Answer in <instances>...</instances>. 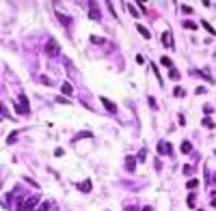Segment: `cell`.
I'll return each mask as SVG.
<instances>
[{
  "mask_svg": "<svg viewBox=\"0 0 216 211\" xmlns=\"http://www.w3.org/2000/svg\"><path fill=\"white\" fill-rule=\"evenodd\" d=\"M37 200H39L37 194L26 196V198H20L17 200V211H37Z\"/></svg>",
  "mask_w": 216,
  "mask_h": 211,
  "instance_id": "6da1fadb",
  "label": "cell"
},
{
  "mask_svg": "<svg viewBox=\"0 0 216 211\" xmlns=\"http://www.w3.org/2000/svg\"><path fill=\"white\" fill-rule=\"evenodd\" d=\"M45 54H48L50 58H54V56L61 54V45H58L56 39H48V43H45Z\"/></svg>",
  "mask_w": 216,
  "mask_h": 211,
  "instance_id": "7a4b0ae2",
  "label": "cell"
},
{
  "mask_svg": "<svg viewBox=\"0 0 216 211\" xmlns=\"http://www.w3.org/2000/svg\"><path fill=\"white\" fill-rule=\"evenodd\" d=\"M15 108H17V114H28V99L24 93L20 95V106H15Z\"/></svg>",
  "mask_w": 216,
  "mask_h": 211,
  "instance_id": "3957f363",
  "label": "cell"
},
{
  "mask_svg": "<svg viewBox=\"0 0 216 211\" xmlns=\"http://www.w3.org/2000/svg\"><path fill=\"white\" fill-rule=\"evenodd\" d=\"M99 101L106 106V110H108V112H117V106H115L110 99H106V97H99Z\"/></svg>",
  "mask_w": 216,
  "mask_h": 211,
  "instance_id": "277c9868",
  "label": "cell"
},
{
  "mask_svg": "<svg viewBox=\"0 0 216 211\" xmlns=\"http://www.w3.org/2000/svg\"><path fill=\"white\" fill-rule=\"evenodd\" d=\"M136 30H138V33H140V35H143L145 39H151V33H149V30H147L145 26H140V24H136Z\"/></svg>",
  "mask_w": 216,
  "mask_h": 211,
  "instance_id": "5b68a950",
  "label": "cell"
},
{
  "mask_svg": "<svg viewBox=\"0 0 216 211\" xmlns=\"http://www.w3.org/2000/svg\"><path fill=\"white\" fill-rule=\"evenodd\" d=\"M61 90H63V95H67V97H69V95L74 93V88H71V84H67V82H63V86H61Z\"/></svg>",
  "mask_w": 216,
  "mask_h": 211,
  "instance_id": "8992f818",
  "label": "cell"
},
{
  "mask_svg": "<svg viewBox=\"0 0 216 211\" xmlns=\"http://www.w3.org/2000/svg\"><path fill=\"white\" fill-rule=\"evenodd\" d=\"M158 151H160V153H171V144L160 142V144H158Z\"/></svg>",
  "mask_w": 216,
  "mask_h": 211,
  "instance_id": "52a82bcc",
  "label": "cell"
},
{
  "mask_svg": "<svg viewBox=\"0 0 216 211\" xmlns=\"http://www.w3.org/2000/svg\"><path fill=\"white\" fill-rule=\"evenodd\" d=\"M89 4H91V17H93V20H97V17H99V11L95 9V2H89Z\"/></svg>",
  "mask_w": 216,
  "mask_h": 211,
  "instance_id": "ba28073f",
  "label": "cell"
},
{
  "mask_svg": "<svg viewBox=\"0 0 216 211\" xmlns=\"http://www.w3.org/2000/svg\"><path fill=\"white\" fill-rule=\"evenodd\" d=\"M162 43H164V45H169V47L173 45V41H171V35H169V33H164V35H162Z\"/></svg>",
  "mask_w": 216,
  "mask_h": 211,
  "instance_id": "9c48e42d",
  "label": "cell"
},
{
  "mask_svg": "<svg viewBox=\"0 0 216 211\" xmlns=\"http://www.w3.org/2000/svg\"><path fill=\"white\" fill-rule=\"evenodd\" d=\"M179 149H182V153H190V149H192V147H190V142H182V147H179Z\"/></svg>",
  "mask_w": 216,
  "mask_h": 211,
  "instance_id": "30bf717a",
  "label": "cell"
},
{
  "mask_svg": "<svg viewBox=\"0 0 216 211\" xmlns=\"http://www.w3.org/2000/svg\"><path fill=\"white\" fill-rule=\"evenodd\" d=\"M197 185H199V181H197V179H190V181L186 183V187H188V190H195Z\"/></svg>",
  "mask_w": 216,
  "mask_h": 211,
  "instance_id": "8fae6325",
  "label": "cell"
},
{
  "mask_svg": "<svg viewBox=\"0 0 216 211\" xmlns=\"http://www.w3.org/2000/svg\"><path fill=\"white\" fill-rule=\"evenodd\" d=\"M201 26H203V28H205V30H208L210 35H214V28L210 26V22H201Z\"/></svg>",
  "mask_w": 216,
  "mask_h": 211,
  "instance_id": "7c38bea8",
  "label": "cell"
},
{
  "mask_svg": "<svg viewBox=\"0 0 216 211\" xmlns=\"http://www.w3.org/2000/svg\"><path fill=\"white\" fill-rule=\"evenodd\" d=\"M160 63H162L164 67H171V65H173V63H171V58H169V56H162V60H160Z\"/></svg>",
  "mask_w": 216,
  "mask_h": 211,
  "instance_id": "4fadbf2b",
  "label": "cell"
},
{
  "mask_svg": "<svg viewBox=\"0 0 216 211\" xmlns=\"http://www.w3.org/2000/svg\"><path fill=\"white\" fill-rule=\"evenodd\" d=\"M37 211H50V203H41V205L37 207Z\"/></svg>",
  "mask_w": 216,
  "mask_h": 211,
  "instance_id": "5bb4252c",
  "label": "cell"
},
{
  "mask_svg": "<svg viewBox=\"0 0 216 211\" xmlns=\"http://www.w3.org/2000/svg\"><path fill=\"white\" fill-rule=\"evenodd\" d=\"M203 125L208 127V129H212V127H214V121H212V119H203Z\"/></svg>",
  "mask_w": 216,
  "mask_h": 211,
  "instance_id": "9a60e30c",
  "label": "cell"
},
{
  "mask_svg": "<svg viewBox=\"0 0 216 211\" xmlns=\"http://www.w3.org/2000/svg\"><path fill=\"white\" fill-rule=\"evenodd\" d=\"M169 76H171V80H179V71H177V69H171Z\"/></svg>",
  "mask_w": 216,
  "mask_h": 211,
  "instance_id": "2e32d148",
  "label": "cell"
},
{
  "mask_svg": "<svg viewBox=\"0 0 216 211\" xmlns=\"http://www.w3.org/2000/svg\"><path fill=\"white\" fill-rule=\"evenodd\" d=\"M80 190L89 192V190H91V181H85V183H80Z\"/></svg>",
  "mask_w": 216,
  "mask_h": 211,
  "instance_id": "e0dca14e",
  "label": "cell"
},
{
  "mask_svg": "<svg viewBox=\"0 0 216 211\" xmlns=\"http://www.w3.org/2000/svg\"><path fill=\"white\" fill-rule=\"evenodd\" d=\"M184 26H186V28H190V30H195V28H197V24H195V22H184Z\"/></svg>",
  "mask_w": 216,
  "mask_h": 211,
  "instance_id": "ac0fdd59",
  "label": "cell"
},
{
  "mask_svg": "<svg viewBox=\"0 0 216 211\" xmlns=\"http://www.w3.org/2000/svg\"><path fill=\"white\" fill-rule=\"evenodd\" d=\"M126 166H128V170L134 168V157H128V162H126Z\"/></svg>",
  "mask_w": 216,
  "mask_h": 211,
  "instance_id": "d6986e66",
  "label": "cell"
},
{
  "mask_svg": "<svg viewBox=\"0 0 216 211\" xmlns=\"http://www.w3.org/2000/svg\"><path fill=\"white\" fill-rule=\"evenodd\" d=\"M175 95H177V97H184V88L177 86V88H175Z\"/></svg>",
  "mask_w": 216,
  "mask_h": 211,
  "instance_id": "ffe728a7",
  "label": "cell"
},
{
  "mask_svg": "<svg viewBox=\"0 0 216 211\" xmlns=\"http://www.w3.org/2000/svg\"><path fill=\"white\" fill-rule=\"evenodd\" d=\"M188 205H190V207H195V196H192V194L188 196Z\"/></svg>",
  "mask_w": 216,
  "mask_h": 211,
  "instance_id": "44dd1931",
  "label": "cell"
},
{
  "mask_svg": "<svg viewBox=\"0 0 216 211\" xmlns=\"http://www.w3.org/2000/svg\"><path fill=\"white\" fill-rule=\"evenodd\" d=\"M143 211H151V207H145V209H143Z\"/></svg>",
  "mask_w": 216,
  "mask_h": 211,
  "instance_id": "7402d4cb",
  "label": "cell"
},
{
  "mask_svg": "<svg viewBox=\"0 0 216 211\" xmlns=\"http://www.w3.org/2000/svg\"><path fill=\"white\" fill-rule=\"evenodd\" d=\"M212 207H216V198H214V200H212Z\"/></svg>",
  "mask_w": 216,
  "mask_h": 211,
  "instance_id": "603a6c76",
  "label": "cell"
}]
</instances>
